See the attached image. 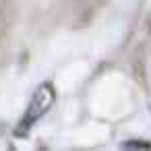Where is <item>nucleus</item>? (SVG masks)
Masks as SVG:
<instances>
[{"label": "nucleus", "mask_w": 151, "mask_h": 151, "mask_svg": "<svg viewBox=\"0 0 151 151\" xmlns=\"http://www.w3.org/2000/svg\"><path fill=\"white\" fill-rule=\"evenodd\" d=\"M54 97H56V95H54V87H52L50 83L40 85V87L35 89V93H33V97H31V101H29V106H27V110H25L21 122H19V126H17V134H25V132L52 108Z\"/></svg>", "instance_id": "obj_1"}]
</instances>
